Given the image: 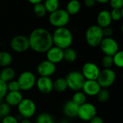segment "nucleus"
Here are the masks:
<instances>
[{
	"instance_id": "c9c22d12",
	"label": "nucleus",
	"mask_w": 123,
	"mask_h": 123,
	"mask_svg": "<svg viewBox=\"0 0 123 123\" xmlns=\"http://www.w3.org/2000/svg\"><path fill=\"white\" fill-rule=\"evenodd\" d=\"M110 5L112 9H122L123 0H110Z\"/></svg>"
},
{
	"instance_id": "cd10ccee",
	"label": "nucleus",
	"mask_w": 123,
	"mask_h": 123,
	"mask_svg": "<svg viewBox=\"0 0 123 123\" xmlns=\"http://www.w3.org/2000/svg\"><path fill=\"white\" fill-rule=\"evenodd\" d=\"M33 12L35 13V14L37 17H43L46 15L47 14V11L44 6V4L41 2V3H38L34 5L33 7Z\"/></svg>"
},
{
	"instance_id": "6ab92c4d",
	"label": "nucleus",
	"mask_w": 123,
	"mask_h": 123,
	"mask_svg": "<svg viewBox=\"0 0 123 123\" xmlns=\"http://www.w3.org/2000/svg\"><path fill=\"white\" fill-rule=\"evenodd\" d=\"M112 18L110 16V12L108 10L104 9L98 13L97 17V25L102 28H105L110 26L112 23Z\"/></svg>"
},
{
	"instance_id": "a19ab883",
	"label": "nucleus",
	"mask_w": 123,
	"mask_h": 123,
	"mask_svg": "<svg viewBox=\"0 0 123 123\" xmlns=\"http://www.w3.org/2000/svg\"><path fill=\"white\" fill-rule=\"evenodd\" d=\"M30 4H38V3H41L43 0H27Z\"/></svg>"
},
{
	"instance_id": "f257e3e1",
	"label": "nucleus",
	"mask_w": 123,
	"mask_h": 123,
	"mask_svg": "<svg viewBox=\"0 0 123 123\" xmlns=\"http://www.w3.org/2000/svg\"><path fill=\"white\" fill-rule=\"evenodd\" d=\"M30 48L37 53H45L53 45L52 33L45 28L34 29L28 37Z\"/></svg>"
},
{
	"instance_id": "412c9836",
	"label": "nucleus",
	"mask_w": 123,
	"mask_h": 123,
	"mask_svg": "<svg viewBox=\"0 0 123 123\" xmlns=\"http://www.w3.org/2000/svg\"><path fill=\"white\" fill-rule=\"evenodd\" d=\"M81 9V3L78 0H70L67 5L66 11L69 15H75L79 12Z\"/></svg>"
},
{
	"instance_id": "4c0bfd02",
	"label": "nucleus",
	"mask_w": 123,
	"mask_h": 123,
	"mask_svg": "<svg viewBox=\"0 0 123 123\" xmlns=\"http://www.w3.org/2000/svg\"><path fill=\"white\" fill-rule=\"evenodd\" d=\"M102 32H103L104 37H110L113 34V30L110 26L105 27V28H102Z\"/></svg>"
},
{
	"instance_id": "f704fd0d",
	"label": "nucleus",
	"mask_w": 123,
	"mask_h": 123,
	"mask_svg": "<svg viewBox=\"0 0 123 123\" xmlns=\"http://www.w3.org/2000/svg\"><path fill=\"white\" fill-rule=\"evenodd\" d=\"M8 92L7 84L0 79V101L4 99Z\"/></svg>"
},
{
	"instance_id": "ddd939ff",
	"label": "nucleus",
	"mask_w": 123,
	"mask_h": 123,
	"mask_svg": "<svg viewBox=\"0 0 123 123\" xmlns=\"http://www.w3.org/2000/svg\"><path fill=\"white\" fill-rule=\"evenodd\" d=\"M56 71L55 64L50 62L48 60L41 61L37 66V72L40 76L50 77Z\"/></svg>"
},
{
	"instance_id": "c85d7f7f",
	"label": "nucleus",
	"mask_w": 123,
	"mask_h": 123,
	"mask_svg": "<svg viewBox=\"0 0 123 123\" xmlns=\"http://www.w3.org/2000/svg\"><path fill=\"white\" fill-rule=\"evenodd\" d=\"M96 97L97 98V100L99 102L105 103V102H107L110 99V92L108 91L107 89H102V88Z\"/></svg>"
},
{
	"instance_id": "bb28decb",
	"label": "nucleus",
	"mask_w": 123,
	"mask_h": 123,
	"mask_svg": "<svg viewBox=\"0 0 123 123\" xmlns=\"http://www.w3.org/2000/svg\"><path fill=\"white\" fill-rule=\"evenodd\" d=\"M43 4L47 12L49 13L59 9V0H45Z\"/></svg>"
},
{
	"instance_id": "a878e982",
	"label": "nucleus",
	"mask_w": 123,
	"mask_h": 123,
	"mask_svg": "<svg viewBox=\"0 0 123 123\" xmlns=\"http://www.w3.org/2000/svg\"><path fill=\"white\" fill-rule=\"evenodd\" d=\"M71 100L74 103H76L77 105L80 106L83 105L84 103L86 102V96L81 90L77 91V92H75V93L74 94Z\"/></svg>"
},
{
	"instance_id": "4468645a",
	"label": "nucleus",
	"mask_w": 123,
	"mask_h": 123,
	"mask_svg": "<svg viewBox=\"0 0 123 123\" xmlns=\"http://www.w3.org/2000/svg\"><path fill=\"white\" fill-rule=\"evenodd\" d=\"M35 85L38 91L45 94H49L53 90V81L50 77L40 76L36 80Z\"/></svg>"
},
{
	"instance_id": "a18cd8bd",
	"label": "nucleus",
	"mask_w": 123,
	"mask_h": 123,
	"mask_svg": "<svg viewBox=\"0 0 123 123\" xmlns=\"http://www.w3.org/2000/svg\"></svg>"
},
{
	"instance_id": "20e7f679",
	"label": "nucleus",
	"mask_w": 123,
	"mask_h": 123,
	"mask_svg": "<svg viewBox=\"0 0 123 123\" xmlns=\"http://www.w3.org/2000/svg\"><path fill=\"white\" fill-rule=\"evenodd\" d=\"M65 79L67 83L68 88L74 92L81 91L86 80L81 72L79 71H72L68 72L66 74Z\"/></svg>"
},
{
	"instance_id": "5701e85b",
	"label": "nucleus",
	"mask_w": 123,
	"mask_h": 123,
	"mask_svg": "<svg viewBox=\"0 0 123 123\" xmlns=\"http://www.w3.org/2000/svg\"><path fill=\"white\" fill-rule=\"evenodd\" d=\"M77 58V53L76 50L69 47L63 50V60L68 63H73Z\"/></svg>"
},
{
	"instance_id": "393cba45",
	"label": "nucleus",
	"mask_w": 123,
	"mask_h": 123,
	"mask_svg": "<svg viewBox=\"0 0 123 123\" xmlns=\"http://www.w3.org/2000/svg\"><path fill=\"white\" fill-rule=\"evenodd\" d=\"M35 123H55V122L50 114L48 112H42L37 116Z\"/></svg>"
},
{
	"instance_id": "9b49d317",
	"label": "nucleus",
	"mask_w": 123,
	"mask_h": 123,
	"mask_svg": "<svg viewBox=\"0 0 123 123\" xmlns=\"http://www.w3.org/2000/svg\"><path fill=\"white\" fill-rule=\"evenodd\" d=\"M99 47L105 55L112 56L119 50V45L117 42L112 37H104L99 45Z\"/></svg>"
},
{
	"instance_id": "c756f323",
	"label": "nucleus",
	"mask_w": 123,
	"mask_h": 123,
	"mask_svg": "<svg viewBox=\"0 0 123 123\" xmlns=\"http://www.w3.org/2000/svg\"><path fill=\"white\" fill-rule=\"evenodd\" d=\"M113 65L116 66L117 68H123V52L122 50H118L115 55H112Z\"/></svg>"
},
{
	"instance_id": "79ce46f5",
	"label": "nucleus",
	"mask_w": 123,
	"mask_h": 123,
	"mask_svg": "<svg viewBox=\"0 0 123 123\" xmlns=\"http://www.w3.org/2000/svg\"><path fill=\"white\" fill-rule=\"evenodd\" d=\"M19 123H32L31 121L30 120V119H25V118H22L21 120V121Z\"/></svg>"
},
{
	"instance_id": "2f4dec72",
	"label": "nucleus",
	"mask_w": 123,
	"mask_h": 123,
	"mask_svg": "<svg viewBox=\"0 0 123 123\" xmlns=\"http://www.w3.org/2000/svg\"><path fill=\"white\" fill-rule=\"evenodd\" d=\"M110 12V16L112 20L114 21H119L122 19L123 15L122 9H112Z\"/></svg>"
},
{
	"instance_id": "7ed1b4c3",
	"label": "nucleus",
	"mask_w": 123,
	"mask_h": 123,
	"mask_svg": "<svg viewBox=\"0 0 123 123\" xmlns=\"http://www.w3.org/2000/svg\"><path fill=\"white\" fill-rule=\"evenodd\" d=\"M103 38L104 35L102 32V28L97 25H92L87 28L85 33V39L86 43L90 47H99Z\"/></svg>"
},
{
	"instance_id": "58836bf2",
	"label": "nucleus",
	"mask_w": 123,
	"mask_h": 123,
	"mask_svg": "<svg viewBox=\"0 0 123 123\" xmlns=\"http://www.w3.org/2000/svg\"><path fill=\"white\" fill-rule=\"evenodd\" d=\"M89 123H104V120L101 117H99V116H95L94 117H93L90 121Z\"/></svg>"
},
{
	"instance_id": "f8f14e48",
	"label": "nucleus",
	"mask_w": 123,
	"mask_h": 123,
	"mask_svg": "<svg viewBox=\"0 0 123 123\" xmlns=\"http://www.w3.org/2000/svg\"><path fill=\"white\" fill-rule=\"evenodd\" d=\"M81 72L86 80H97L100 69L96 63L86 62L83 65Z\"/></svg>"
},
{
	"instance_id": "e433bc0d",
	"label": "nucleus",
	"mask_w": 123,
	"mask_h": 123,
	"mask_svg": "<svg viewBox=\"0 0 123 123\" xmlns=\"http://www.w3.org/2000/svg\"><path fill=\"white\" fill-rule=\"evenodd\" d=\"M1 123H19V121L14 116L9 115L3 117Z\"/></svg>"
},
{
	"instance_id": "b1692460",
	"label": "nucleus",
	"mask_w": 123,
	"mask_h": 123,
	"mask_svg": "<svg viewBox=\"0 0 123 123\" xmlns=\"http://www.w3.org/2000/svg\"><path fill=\"white\" fill-rule=\"evenodd\" d=\"M68 89L65 78H58L53 81V89L57 92H63Z\"/></svg>"
},
{
	"instance_id": "c03bdc74",
	"label": "nucleus",
	"mask_w": 123,
	"mask_h": 123,
	"mask_svg": "<svg viewBox=\"0 0 123 123\" xmlns=\"http://www.w3.org/2000/svg\"><path fill=\"white\" fill-rule=\"evenodd\" d=\"M65 123V122H61V123Z\"/></svg>"
},
{
	"instance_id": "6e6552de",
	"label": "nucleus",
	"mask_w": 123,
	"mask_h": 123,
	"mask_svg": "<svg viewBox=\"0 0 123 123\" xmlns=\"http://www.w3.org/2000/svg\"><path fill=\"white\" fill-rule=\"evenodd\" d=\"M116 80V73L112 68H104L100 71L97 81L102 89H107L112 86Z\"/></svg>"
},
{
	"instance_id": "aec40b11",
	"label": "nucleus",
	"mask_w": 123,
	"mask_h": 123,
	"mask_svg": "<svg viewBox=\"0 0 123 123\" xmlns=\"http://www.w3.org/2000/svg\"><path fill=\"white\" fill-rule=\"evenodd\" d=\"M15 74V71L13 68L10 66L4 67L0 71V79L7 83L14 79Z\"/></svg>"
},
{
	"instance_id": "a211bd4d",
	"label": "nucleus",
	"mask_w": 123,
	"mask_h": 123,
	"mask_svg": "<svg viewBox=\"0 0 123 123\" xmlns=\"http://www.w3.org/2000/svg\"><path fill=\"white\" fill-rule=\"evenodd\" d=\"M79 105L74 103L72 100L67 101L63 107V114L69 118H75L77 117Z\"/></svg>"
},
{
	"instance_id": "37998d69",
	"label": "nucleus",
	"mask_w": 123,
	"mask_h": 123,
	"mask_svg": "<svg viewBox=\"0 0 123 123\" xmlns=\"http://www.w3.org/2000/svg\"><path fill=\"white\" fill-rule=\"evenodd\" d=\"M110 0H95L96 2H98V3H100V4H106V3H108Z\"/></svg>"
},
{
	"instance_id": "f3484780",
	"label": "nucleus",
	"mask_w": 123,
	"mask_h": 123,
	"mask_svg": "<svg viewBox=\"0 0 123 123\" xmlns=\"http://www.w3.org/2000/svg\"><path fill=\"white\" fill-rule=\"evenodd\" d=\"M4 99L5 101L4 102L6 103L9 106L17 107L23 99V96L20 91L8 92Z\"/></svg>"
},
{
	"instance_id": "2eb2a0df",
	"label": "nucleus",
	"mask_w": 123,
	"mask_h": 123,
	"mask_svg": "<svg viewBox=\"0 0 123 123\" xmlns=\"http://www.w3.org/2000/svg\"><path fill=\"white\" fill-rule=\"evenodd\" d=\"M46 60L50 62L57 64L63 60V50L53 45L46 53Z\"/></svg>"
},
{
	"instance_id": "ea45409f",
	"label": "nucleus",
	"mask_w": 123,
	"mask_h": 123,
	"mask_svg": "<svg viewBox=\"0 0 123 123\" xmlns=\"http://www.w3.org/2000/svg\"><path fill=\"white\" fill-rule=\"evenodd\" d=\"M96 4L95 0H84V5L86 7H93Z\"/></svg>"
},
{
	"instance_id": "72a5a7b5",
	"label": "nucleus",
	"mask_w": 123,
	"mask_h": 123,
	"mask_svg": "<svg viewBox=\"0 0 123 123\" xmlns=\"http://www.w3.org/2000/svg\"><path fill=\"white\" fill-rule=\"evenodd\" d=\"M7 84V89H8V92H17V91H20L19 89V86L18 84V82L17 80H12L9 82L6 83Z\"/></svg>"
},
{
	"instance_id": "4be33fe9",
	"label": "nucleus",
	"mask_w": 123,
	"mask_h": 123,
	"mask_svg": "<svg viewBox=\"0 0 123 123\" xmlns=\"http://www.w3.org/2000/svg\"><path fill=\"white\" fill-rule=\"evenodd\" d=\"M13 61L12 55L7 51H0V67L9 66Z\"/></svg>"
},
{
	"instance_id": "7c9ffc66",
	"label": "nucleus",
	"mask_w": 123,
	"mask_h": 123,
	"mask_svg": "<svg viewBox=\"0 0 123 123\" xmlns=\"http://www.w3.org/2000/svg\"><path fill=\"white\" fill-rule=\"evenodd\" d=\"M11 107L5 102L0 103V117H4L10 115Z\"/></svg>"
},
{
	"instance_id": "39448f33",
	"label": "nucleus",
	"mask_w": 123,
	"mask_h": 123,
	"mask_svg": "<svg viewBox=\"0 0 123 123\" xmlns=\"http://www.w3.org/2000/svg\"><path fill=\"white\" fill-rule=\"evenodd\" d=\"M50 24L58 28L66 27L70 21V15L63 9H58L57 10L50 13L49 15Z\"/></svg>"
},
{
	"instance_id": "1a4fd4ad",
	"label": "nucleus",
	"mask_w": 123,
	"mask_h": 123,
	"mask_svg": "<svg viewBox=\"0 0 123 123\" xmlns=\"http://www.w3.org/2000/svg\"><path fill=\"white\" fill-rule=\"evenodd\" d=\"M97 115V108L90 102H85L79 107L77 117L84 123L89 122Z\"/></svg>"
},
{
	"instance_id": "473e14b6",
	"label": "nucleus",
	"mask_w": 123,
	"mask_h": 123,
	"mask_svg": "<svg viewBox=\"0 0 123 123\" xmlns=\"http://www.w3.org/2000/svg\"><path fill=\"white\" fill-rule=\"evenodd\" d=\"M102 65L104 67V68H112L113 66L112 56L105 55L102 60Z\"/></svg>"
},
{
	"instance_id": "9d476101",
	"label": "nucleus",
	"mask_w": 123,
	"mask_h": 123,
	"mask_svg": "<svg viewBox=\"0 0 123 123\" xmlns=\"http://www.w3.org/2000/svg\"><path fill=\"white\" fill-rule=\"evenodd\" d=\"M10 47L13 51L18 53L26 52L30 48L28 37L18 35L13 37L10 41Z\"/></svg>"
},
{
	"instance_id": "dca6fc26",
	"label": "nucleus",
	"mask_w": 123,
	"mask_h": 123,
	"mask_svg": "<svg viewBox=\"0 0 123 123\" xmlns=\"http://www.w3.org/2000/svg\"><path fill=\"white\" fill-rule=\"evenodd\" d=\"M101 89L97 80H85L81 90L86 96L95 97Z\"/></svg>"
},
{
	"instance_id": "0eeeda50",
	"label": "nucleus",
	"mask_w": 123,
	"mask_h": 123,
	"mask_svg": "<svg viewBox=\"0 0 123 123\" xmlns=\"http://www.w3.org/2000/svg\"><path fill=\"white\" fill-rule=\"evenodd\" d=\"M36 80L35 75L30 71H25L22 72L17 79L19 89L25 92L32 89L35 86Z\"/></svg>"
},
{
	"instance_id": "423d86ee",
	"label": "nucleus",
	"mask_w": 123,
	"mask_h": 123,
	"mask_svg": "<svg viewBox=\"0 0 123 123\" xmlns=\"http://www.w3.org/2000/svg\"><path fill=\"white\" fill-rule=\"evenodd\" d=\"M19 115L25 119L32 117L37 110V107L35 102L29 98H23L20 103L17 106Z\"/></svg>"
},
{
	"instance_id": "f03ea898",
	"label": "nucleus",
	"mask_w": 123,
	"mask_h": 123,
	"mask_svg": "<svg viewBox=\"0 0 123 123\" xmlns=\"http://www.w3.org/2000/svg\"><path fill=\"white\" fill-rule=\"evenodd\" d=\"M53 45L63 50L71 47L73 43V34L66 27H58L52 33Z\"/></svg>"
}]
</instances>
